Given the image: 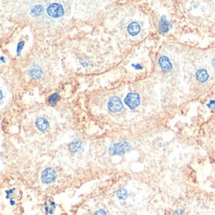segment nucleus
I'll return each instance as SVG.
<instances>
[{"mask_svg":"<svg viewBox=\"0 0 215 215\" xmlns=\"http://www.w3.org/2000/svg\"><path fill=\"white\" fill-rule=\"evenodd\" d=\"M131 150V146L127 141H119L109 147V152L112 155H121L126 152H129Z\"/></svg>","mask_w":215,"mask_h":215,"instance_id":"1","label":"nucleus"},{"mask_svg":"<svg viewBox=\"0 0 215 215\" xmlns=\"http://www.w3.org/2000/svg\"><path fill=\"white\" fill-rule=\"evenodd\" d=\"M47 12L51 17L60 18L65 14V10L60 3H51L47 8Z\"/></svg>","mask_w":215,"mask_h":215,"instance_id":"2","label":"nucleus"},{"mask_svg":"<svg viewBox=\"0 0 215 215\" xmlns=\"http://www.w3.org/2000/svg\"><path fill=\"white\" fill-rule=\"evenodd\" d=\"M125 103L130 109L135 110L141 104V97L136 93H129L125 99Z\"/></svg>","mask_w":215,"mask_h":215,"instance_id":"3","label":"nucleus"},{"mask_svg":"<svg viewBox=\"0 0 215 215\" xmlns=\"http://www.w3.org/2000/svg\"><path fill=\"white\" fill-rule=\"evenodd\" d=\"M41 180L44 184L52 183L56 180V171L52 167H47L41 173Z\"/></svg>","mask_w":215,"mask_h":215,"instance_id":"4","label":"nucleus"},{"mask_svg":"<svg viewBox=\"0 0 215 215\" xmlns=\"http://www.w3.org/2000/svg\"><path fill=\"white\" fill-rule=\"evenodd\" d=\"M108 108L112 112H119L122 110V103L121 99L117 97H112L108 103Z\"/></svg>","mask_w":215,"mask_h":215,"instance_id":"5","label":"nucleus"},{"mask_svg":"<svg viewBox=\"0 0 215 215\" xmlns=\"http://www.w3.org/2000/svg\"><path fill=\"white\" fill-rule=\"evenodd\" d=\"M158 64H160V69L165 72L170 71L172 69V64L170 62V60L168 59L166 56H161L160 60H158Z\"/></svg>","mask_w":215,"mask_h":215,"instance_id":"6","label":"nucleus"},{"mask_svg":"<svg viewBox=\"0 0 215 215\" xmlns=\"http://www.w3.org/2000/svg\"><path fill=\"white\" fill-rule=\"evenodd\" d=\"M35 125H36V127H37L40 131H46L49 129V122L46 119H44V117H39V119H37Z\"/></svg>","mask_w":215,"mask_h":215,"instance_id":"7","label":"nucleus"},{"mask_svg":"<svg viewBox=\"0 0 215 215\" xmlns=\"http://www.w3.org/2000/svg\"><path fill=\"white\" fill-rule=\"evenodd\" d=\"M170 29V24L167 21V19L165 16H162L160 18V32L161 34L166 33L168 30Z\"/></svg>","mask_w":215,"mask_h":215,"instance_id":"8","label":"nucleus"},{"mask_svg":"<svg viewBox=\"0 0 215 215\" xmlns=\"http://www.w3.org/2000/svg\"><path fill=\"white\" fill-rule=\"evenodd\" d=\"M195 77H196V80L197 81L201 82V83H205V82L209 79V74L207 73L206 70L200 69V70H198L196 72Z\"/></svg>","mask_w":215,"mask_h":215,"instance_id":"9","label":"nucleus"},{"mask_svg":"<svg viewBox=\"0 0 215 215\" xmlns=\"http://www.w3.org/2000/svg\"><path fill=\"white\" fill-rule=\"evenodd\" d=\"M141 31V26L139 23L136 22H131L129 26H127V32L130 33V35L131 36H136L140 33Z\"/></svg>","mask_w":215,"mask_h":215,"instance_id":"10","label":"nucleus"},{"mask_svg":"<svg viewBox=\"0 0 215 215\" xmlns=\"http://www.w3.org/2000/svg\"><path fill=\"white\" fill-rule=\"evenodd\" d=\"M29 75L30 77H32L33 79H40L41 75H42V71L37 66H34L31 69L29 70Z\"/></svg>","mask_w":215,"mask_h":215,"instance_id":"11","label":"nucleus"},{"mask_svg":"<svg viewBox=\"0 0 215 215\" xmlns=\"http://www.w3.org/2000/svg\"><path fill=\"white\" fill-rule=\"evenodd\" d=\"M69 150L72 152H79L83 150V146H82V143L80 141H72L69 145Z\"/></svg>","mask_w":215,"mask_h":215,"instance_id":"12","label":"nucleus"},{"mask_svg":"<svg viewBox=\"0 0 215 215\" xmlns=\"http://www.w3.org/2000/svg\"><path fill=\"white\" fill-rule=\"evenodd\" d=\"M45 211L47 214H54L56 209V204L52 200H48V202H45Z\"/></svg>","mask_w":215,"mask_h":215,"instance_id":"13","label":"nucleus"},{"mask_svg":"<svg viewBox=\"0 0 215 215\" xmlns=\"http://www.w3.org/2000/svg\"><path fill=\"white\" fill-rule=\"evenodd\" d=\"M44 11V8L42 5H36L31 9V14L34 15V16H38V15H41Z\"/></svg>","mask_w":215,"mask_h":215,"instance_id":"14","label":"nucleus"},{"mask_svg":"<svg viewBox=\"0 0 215 215\" xmlns=\"http://www.w3.org/2000/svg\"><path fill=\"white\" fill-rule=\"evenodd\" d=\"M59 99H60L59 94H57V93L52 94V95H51V96L49 97L48 103H49L50 106H54V105H56V103H57V102L59 101Z\"/></svg>","mask_w":215,"mask_h":215,"instance_id":"15","label":"nucleus"},{"mask_svg":"<svg viewBox=\"0 0 215 215\" xmlns=\"http://www.w3.org/2000/svg\"><path fill=\"white\" fill-rule=\"evenodd\" d=\"M117 196L120 200H126L127 198V192L125 188H121L120 190L117 192Z\"/></svg>","mask_w":215,"mask_h":215,"instance_id":"16","label":"nucleus"},{"mask_svg":"<svg viewBox=\"0 0 215 215\" xmlns=\"http://www.w3.org/2000/svg\"><path fill=\"white\" fill-rule=\"evenodd\" d=\"M23 46H24V41H21V42H20L18 44V46H17V55L18 56H20V52H21Z\"/></svg>","mask_w":215,"mask_h":215,"instance_id":"17","label":"nucleus"},{"mask_svg":"<svg viewBox=\"0 0 215 215\" xmlns=\"http://www.w3.org/2000/svg\"><path fill=\"white\" fill-rule=\"evenodd\" d=\"M14 191H15V189H14V188L10 189V190H6V198H8V199H11V197H10V194L14 193Z\"/></svg>","mask_w":215,"mask_h":215,"instance_id":"18","label":"nucleus"},{"mask_svg":"<svg viewBox=\"0 0 215 215\" xmlns=\"http://www.w3.org/2000/svg\"><path fill=\"white\" fill-rule=\"evenodd\" d=\"M207 107H208V108H210V109L215 110V101L213 100V101H210V102H209L208 105H207Z\"/></svg>","mask_w":215,"mask_h":215,"instance_id":"19","label":"nucleus"},{"mask_svg":"<svg viewBox=\"0 0 215 215\" xmlns=\"http://www.w3.org/2000/svg\"><path fill=\"white\" fill-rule=\"evenodd\" d=\"M172 215H184V211L182 210V209H178V210L173 212Z\"/></svg>","mask_w":215,"mask_h":215,"instance_id":"20","label":"nucleus"},{"mask_svg":"<svg viewBox=\"0 0 215 215\" xmlns=\"http://www.w3.org/2000/svg\"><path fill=\"white\" fill-rule=\"evenodd\" d=\"M95 215H107V213L105 210H103V209H100V210H98L95 213Z\"/></svg>","mask_w":215,"mask_h":215,"instance_id":"21","label":"nucleus"},{"mask_svg":"<svg viewBox=\"0 0 215 215\" xmlns=\"http://www.w3.org/2000/svg\"><path fill=\"white\" fill-rule=\"evenodd\" d=\"M3 99V93H2V91L0 90V100H2Z\"/></svg>","mask_w":215,"mask_h":215,"instance_id":"22","label":"nucleus"},{"mask_svg":"<svg viewBox=\"0 0 215 215\" xmlns=\"http://www.w3.org/2000/svg\"><path fill=\"white\" fill-rule=\"evenodd\" d=\"M10 204H11V205H15V201L13 199H10Z\"/></svg>","mask_w":215,"mask_h":215,"instance_id":"23","label":"nucleus"},{"mask_svg":"<svg viewBox=\"0 0 215 215\" xmlns=\"http://www.w3.org/2000/svg\"><path fill=\"white\" fill-rule=\"evenodd\" d=\"M134 67H136V69H141V66H137V65H134Z\"/></svg>","mask_w":215,"mask_h":215,"instance_id":"24","label":"nucleus"},{"mask_svg":"<svg viewBox=\"0 0 215 215\" xmlns=\"http://www.w3.org/2000/svg\"><path fill=\"white\" fill-rule=\"evenodd\" d=\"M212 65H213V67H215V58L212 60Z\"/></svg>","mask_w":215,"mask_h":215,"instance_id":"25","label":"nucleus"},{"mask_svg":"<svg viewBox=\"0 0 215 215\" xmlns=\"http://www.w3.org/2000/svg\"><path fill=\"white\" fill-rule=\"evenodd\" d=\"M0 60H1V61H2V62H5V59H4L3 57H0Z\"/></svg>","mask_w":215,"mask_h":215,"instance_id":"26","label":"nucleus"}]
</instances>
